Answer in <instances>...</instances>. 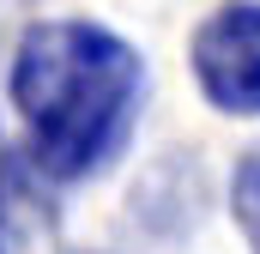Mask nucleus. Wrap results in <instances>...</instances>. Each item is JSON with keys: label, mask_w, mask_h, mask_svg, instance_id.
Instances as JSON below:
<instances>
[{"label": "nucleus", "mask_w": 260, "mask_h": 254, "mask_svg": "<svg viewBox=\"0 0 260 254\" xmlns=\"http://www.w3.org/2000/svg\"><path fill=\"white\" fill-rule=\"evenodd\" d=\"M6 85L30 133V170L55 188H73L127 151L145 103V61L109 24L49 18L18 37Z\"/></svg>", "instance_id": "nucleus-1"}, {"label": "nucleus", "mask_w": 260, "mask_h": 254, "mask_svg": "<svg viewBox=\"0 0 260 254\" xmlns=\"http://www.w3.org/2000/svg\"><path fill=\"white\" fill-rule=\"evenodd\" d=\"M200 97L218 115H260V0H224L188 43Z\"/></svg>", "instance_id": "nucleus-2"}, {"label": "nucleus", "mask_w": 260, "mask_h": 254, "mask_svg": "<svg viewBox=\"0 0 260 254\" xmlns=\"http://www.w3.org/2000/svg\"><path fill=\"white\" fill-rule=\"evenodd\" d=\"M230 212H236L248 248L260 254V151H248V157L236 164V176H230Z\"/></svg>", "instance_id": "nucleus-3"}, {"label": "nucleus", "mask_w": 260, "mask_h": 254, "mask_svg": "<svg viewBox=\"0 0 260 254\" xmlns=\"http://www.w3.org/2000/svg\"><path fill=\"white\" fill-rule=\"evenodd\" d=\"M0 151H6V139H0Z\"/></svg>", "instance_id": "nucleus-4"}]
</instances>
